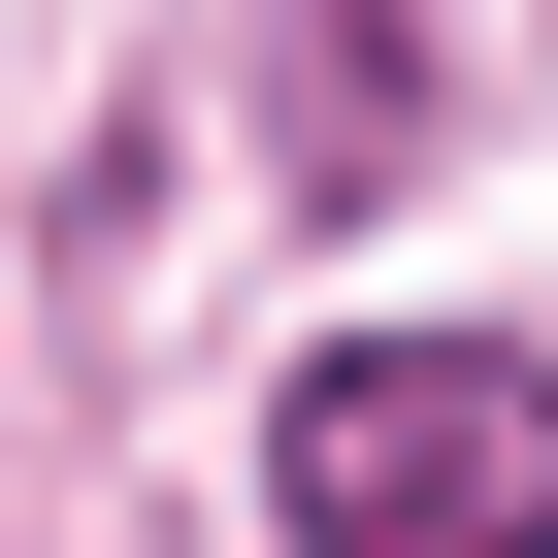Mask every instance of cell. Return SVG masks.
Masks as SVG:
<instances>
[{"mask_svg": "<svg viewBox=\"0 0 558 558\" xmlns=\"http://www.w3.org/2000/svg\"><path fill=\"white\" fill-rule=\"evenodd\" d=\"M263 493H296V558H558V362H493V329H329L296 427H263Z\"/></svg>", "mask_w": 558, "mask_h": 558, "instance_id": "obj_1", "label": "cell"}]
</instances>
